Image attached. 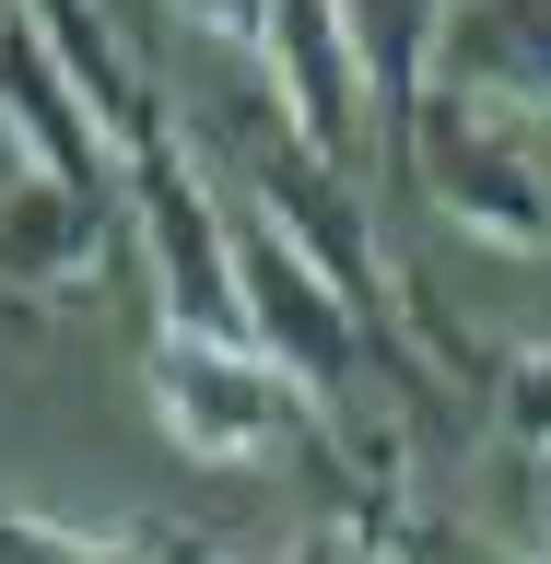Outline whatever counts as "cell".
Segmentation results:
<instances>
[{"label": "cell", "mask_w": 551, "mask_h": 564, "mask_svg": "<svg viewBox=\"0 0 551 564\" xmlns=\"http://www.w3.org/2000/svg\"><path fill=\"white\" fill-rule=\"evenodd\" d=\"M165 564H364V553H352V529H306V541H258V553H235V541H165Z\"/></svg>", "instance_id": "11"}, {"label": "cell", "mask_w": 551, "mask_h": 564, "mask_svg": "<svg viewBox=\"0 0 551 564\" xmlns=\"http://www.w3.org/2000/svg\"><path fill=\"white\" fill-rule=\"evenodd\" d=\"M0 130L24 141L35 176H59V188H82V200H130V153L106 141L95 95L70 83V59L24 24V12L0 24Z\"/></svg>", "instance_id": "5"}, {"label": "cell", "mask_w": 551, "mask_h": 564, "mask_svg": "<svg viewBox=\"0 0 551 564\" xmlns=\"http://www.w3.org/2000/svg\"><path fill=\"white\" fill-rule=\"evenodd\" d=\"M141 388H153L165 447L200 458V470H258V458H282L294 435H317L306 400H294V388H282L246 341H188V329H153Z\"/></svg>", "instance_id": "3"}, {"label": "cell", "mask_w": 551, "mask_h": 564, "mask_svg": "<svg viewBox=\"0 0 551 564\" xmlns=\"http://www.w3.org/2000/svg\"><path fill=\"white\" fill-rule=\"evenodd\" d=\"M130 236L153 259V306L188 341H246V294H235V212L200 188V165L176 153V130L153 118L130 153ZM258 352V341H246Z\"/></svg>", "instance_id": "2"}, {"label": "cell", "mask_w": 551, "mask_h": 564, "mask_svg": "<svg viewBox=\"0 0 551 564\" xmlns=\"http://www.w3.org/2000/svg\"><path fill=\"white\" fill-rule=\"evenodd\" d=\"M411 188L470 224L493 247H551V165L517 141L505 106H470V95H422V130H411Z\"/></svg>", "instance_id": "4"}, {"label": "cell", "mask_w": 551, "mask_h": 564, "mask_svg": "<svg viewBox=\"0 0 551 564\" xmlns=\"http://www.w3.org/2000/svg\"><path fill=\"white\" fill-rule=\"evenodd\" d=\"M118 212L130 200H82V188H59V176L24 165L0 188V282H24V294H82Z\"/></svg>", "instance_id": "9"}, {"label": "cell", "mask_w": 551, "mask_h": 564, "mask_svg": "<svg viewBox=\"0 0 551 564\" xmlns=\"http://www.w3.org/2000/svg\"><path fill=\"white\" fill-rule=\"evenodd\" d=\"M258 59H271V95H282V141L317 153V165H352V141H364V70H352L341 0H271Z\"/></svg>", "instance_id": "6"}, {"label": "cell", "mask_w": 551, "mask_h": 564, "mask_svg": "<svg viewBox=\"0 0 551 564\" xmlns=\"http://www.w3.org/2000/svg\"><path fill=\"white\" fill-rule=\"evenodd\" d=\"M422 95L551 118V0H458L447 35H434V83H422Z\"/></svg>", "instance_id": "7"}, {"label": "cell", "mask_w": 551, "mask_h": 564, "mask_svg": "<svg viewBox=\"0 0 551 564\" xmlns=\"http://www.w3.org/2000/svg\"><path fill=\"white\" fill-rule=\"evenodd\" d=\"M482 388H493V423H505V447H517V458H551V341H505Z\"/></svg>", "instance_id": "10"}, {"label": "cell", "mask_w": 551, "mask_h": 564, "mask_svg": "<svg viewBox=\"0 0 551 564\" xmlns=\"http://www.w3.org/2000/svg\"><path fill=\"white\" fill-rule=\"evenodd\" d=\"M235 294H246V341H258V365L306 400L317 435H352L364 412H387V400H364V377H387V341L341 306V282L317 271L271 212H235Z\"/></svg>", "instance_id": "1"}, {"label": "cell", "mask_w": 551, "mask_h": 564, "mask_svg": "<svg viewBox=\"0 0 551 564\" xmlns=\"http://www.w3.org/2000/svg\"><path fill=\"white\" fill-rule=\"evenodd\" d=\"M458 0H341L352 24V70L376 95V141H387V176L411 188V130H422V83H434V35H447Z\"/></svg>", "instance_id": "8"}, {"label": "cell", "mask_w": 551, "mask_h": 564, "mask_svg": "<svg viewBox=\"0 0 551 564\" xmlns=\"http://www.w3.org/2000/svg\"><path fill=\"white\" fill-rule=\"evenodd\" d=\"M176 12L200 35H223V47H258V35H271V0H176Z\"/></svg>", "instance_id": "12"}]
</instances>
